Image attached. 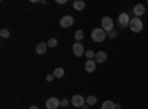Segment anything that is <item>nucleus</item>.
<instances>
[{"label":"nucleus","instance_id":"obj_15","mask_svg":"<svg viewBox=\"0 0 148 109\" xmlns=\"http://www.w3.org/2000/svg\"><path fill=\"white\" fill-rule=\"evenodd\" d=\"M73 6H74V9H76V10H79V12H80V10H83V9H84V6H86V5H84L83 2H80V0H76V2L73 3Z\"/></svg>","mask_w":148,"mask_h":109},{"label":"nucleus","instance_id":"obj_11","mask_svg":"<svg viewBox=\"0 0 148 109\" xmlns=\"http://www.w3.org/2000/svg\"><path fill=\"white\" fill-rule=\"evenodd\" d=\"M95 62L96 64H104L105 62V60H107V53L105 52H98L96 55H95Z\"/></svg>","mask_w":148,"mask_h":109},{"label":"nucleus","instance_id":"obj_21","mask_svg":"<svg viewBox=\"0 0 148 109\" xmlns=\"http://www.w3.org/2000/svg\"><path fill=\"white\" fill-rule=\"evenodd\" d=\"M107 37H110V39H116V37H117V31H114V30H113V31H110V32L107 34Z\"/></svg>","mask_w":148,"mask_h":109},{"label":"nucleus","instance_id":"obj_18","mask_svg":"<svg viewBox=\"0 0 148 109\" xmlns=\"http://www.w3.org/2000/svg\"><path fill=\"white\" fill-rule=\"evenodd\" d=\"M58 46V40L56 39H49L47 40V47H56Z\"/></svg>","mask_w":148,"mask_h":109},{"label":"nucleus","instance_id":"obj_13","mask_svg":"<svg viewBox=\"0 0 148 109\" xmlns=\"http://www.w3.org/2000/svg\"><path fill=\"white\" fill-rule=\"evenodd\" d=\"M101 109H116V103L111 102V100H105L101 106Z\"/></svg>","mask_w":148,"mask_h":109},{"label":"nucleus","instance_id":"obj_24","mask_svg":"<svg viewBox=\"0 0 148 109\" xmlns=\"http://www.w3.org/2000/svg\"><path fill=\"white\" fill-rule=\"evenodd\" d=\"M56 3H58V5H64L65 0H56Z\"/></svg>","mask_w":148,"mask_h":109},{"label":"nucleus","instance_id":"obj_9","mask_svg":"<svg viewBox=\"0 0 148 109\" xmlns=\"http://www.w3.org/2000/svg\"><path fill=\"white\" fill-rule=\"evenodd\" d=\"M145 14V6L144 5H135L133 6V15H135V18H141L142 15Z\"/></svg>","mask_w":148,"mask_h":109},{"label":"nucleus","instance_id":"obj_4","mask_svg":"<svg viewBox=\"0 0 148 109\" xmlns=\"http://www.w3.org/2000/svg\"><path fill=\"white\" fill-rule=\"evenodd\" d=\"M59 25L62 27V28H70V27H73V25H74V18H73L71 15L62 16V18H61V21H59Z\"/></svg>","mask_w":148,"mask_h":109},{"label":"nucleus","instance_id":"obj_1","mask_svg":"<svg viewBox=\"0 0 148 109\" xmlns=\"http://www.w3.org/2000/svg\"><path fill=\"white\" fill-rule=\"evenodd\" d=\"M90 37H92V40H93L95 43H101V41L105 40L107 32H105L102 28H93L92 32H90Z\"/></svg>","mask_w":148,"mask_h":109},{"label":"nucleus","instance_id":"obj_19","mask_svg":"<svg viewBox=\"0 0 148 109\" xmlns=\"http://www.w3.org/2000/svg\"><path fill=\"white\" fill-rule=\"evenodd\" d=\"M95 52L93 50H86V53H84V56L88 58V60H90V59H95Z\"/></svg>","mask_w":148,"mask_h":109},{"label":"nucleus","instance_id":"obj_25","mask_svg":"<svg viewBox=\"0 0 148 109\" xmlns=\"http://www.w3.org/2000/svg\"><path fill=\"white\" fill-rule=\"evenodd\" d=\"M28 109H39V108H37V106H34V105H33V106H30Z\"/></svg>","mask_w":148,"mask_h":109},{"label":"nucleus","instance_id":"obj_10","mask_svg":"<svg viewBox=\"0 0 148 109\" xmlns=\"http://www.w3.org/2000/svg\"><path fill=\"white\" fill-rule=\"evenodd\" d=\"M84 69H86V72H89V74H92V72L96 69V62L93 59H90V60H86V64H84Z\"/></svg>","mask_w":148,"mask_h":109},{"label":"nucleus","instance_id":"obj_16","mask_svg":"<svg viewBox=\"0 0 148 109\" xmlns=\"http://www.w3.org/2000/svg\"><path fill=\"white\" fill-rule=\"evenodd\" d=\"M96 96H93V94H90V96H88V97H86V103H88L89 106H93L95 103H96Z\"/></svg>","mask_w":148,"mask_h":109},{"label":"nucleus","instance_id":"obj_3","mask_svg":"<svg viewBox=\"0 0 148 109\" xmlns=\"http://www.w3.org/2000/svg\"><path fill=\"white\" fill-rule=\"evenodd\" d=\"M101 28L108 34L110 31H113L114 30V22H113V19H111L110 16H104L102 18V21H101Z\"/></svg>","mask_w":148,"mask_h":109},{"label":"nucleus","instance_id":"obj_26","mask_svg":"<svg viewBox=\"0 0 148 109\" xmlns=\"http://www.w3.org/2000/svg\"><path fill=\"white\" fill-rule=\"evenodd\" d=\"M147 3H148V2H147Z\"/></svg>","mask_w":148,"mask_h":109},{"label":"nucleus","instance_id":"obj_23","mask_svg":"<svg viewBox=\"0 0 148 109\" xmlns=\"http://www.w3.org/2000/svg\"><path fill=\"white\" fill-rule=\"evenodd\" d=\"M53 78H55L53 75H47V77H46V81H47V83H51V81H53Z\"/></svg>","mask_w":148,"mask_h":109},{"label":"nucleus","instance_id":"obj_20","mask_svg":"<svg viewBox=\"0 0 148 109\" xmlns=\"http://www.w3.org/2000/svg\"><path fill=\"white\" fill-rule=\"evenodd\" d=\"M0 35H2L3 39H8L9 35H10V32H9L8 30H2V31H0Z\"/></svg>","mask_w":148,"mask_h":109},{"label":"nucleus","instance_id":"obj_14","mask_svg":"<svg viewBox=\"0 0 148 109\" xmlns=\"http://www.w3.org/2000/svg\"><path fill=\"white\" fill-rule=\"evenodd\" d=\"M64 74H65V71H64L62 68H56V69L53 71V74H52V75H53L55 78H62Z\"/></svg>","mask_w":148,"mask_h":109},{"label":"nucleus","instance_id":"obj_2","mask_svg":"<svg viewBox=\"0 0 148 109\" xmlns=\"http://www.w3.org/2000/svg\"><path fill=\"white\" fill-rule=\"evenodd\" d=\"M129 28L133 32H141L142 28H144V24H142L141 18H132L130 19V24H129Z\"/></svg>","mask_w":148,"mask_h":109},{"label":"nucleus","instance_id":"obj_17","mask_svg":"<svg viewBox=\"0 0 148 109\" xmlns=\"http://www.w3.org/2000/svg\"><path fill=\"white\" fill-rule=\"evenodd\" d=\"M74 37H76V40L80 43V41L83 40V37H84V34H83V31H82V30H79V31H76V34H74Z\"/></svg>","mask_w":148,"mask_h":109},{"label":"nucleus","instance_id":"obj_7","mask_svg":"<svg viewBox=\"0 0 148 109\" xmlns=\"http://www.w3.org/2000/svg\"><path fill=\"white\" fill-rule=\"evenodd\" d=\"M119 24H120L121 28H126L130 24V18H129V15L126 14V12H121V14L119 15Z\"/></svg>","mask_w":148,"mask_h":109},{"label":"nucleus","instance_id":"obj_12","mask_svg":"<svg viewBox=\"0 0 148 109\" xmlns=\"http://www.w3.org/2000/svg\"><path fill=\"white\" fill-rule=\"evenodd\" d=\"M47 50V43H39L36 47V52L39 53V55H45Z\"/></svg>","mask_w":148,"mask_h":109},{"label":"nucleus","instance_id":"obj_22","mask_svg":"<svg viewBox=\"0 0 148 109\" xmlns=\"http://www.w3.org/2000/svg\"><path fill=\"white\" fill-rule=\"evenodd\" d=\"M71 100H68V99H62V100H61V106H68Z\"/></svg>","mask_w":148,"mask_h":109},{"label":"nucleus","instance_id":"obj_8","mask_svg":"<svg viewBox=\"0 0 148 109\" xmlns=\"http://www.w3.org/2000/svg\"><path fill=\"white\" fill-rule=\"evenodd\" d=\"M61 106V100L56 97H49L46 100V109H56Z\"/></svg>","mask_w":148,"mask_h":109},{"label":"nucleus","instance_id":"obj_5","mask_svg":"<svg viewBox=\"0 0 148 109\" xmlns=\"http://www.w3.org/2000/svg\"><path fill=\"white\" fill-rule=\"evenodd\" d=\"M86 103V99L83 97L82 94H74L73 97H71V105L74 106V108H80V106H83Z\"/></svg>","mask_w":148,"mask_h":109},{"label":"nucleus","instance_id":"obj_6","mask_svg":"<svg viewBox=\"0 0 148 109\" xmlns=\"http://www.w3.org/2000/svg\"><path fill=\"white\" fill-rule=\"evenodd\" d=\"M73 53L76 55L77 58H80V56H83L84 53H86V50H84V46L82 44V43H79V41H76L74 43V46H73Z\"/></svg>","mask_w":148,"mask_h":109}]
</instances>
